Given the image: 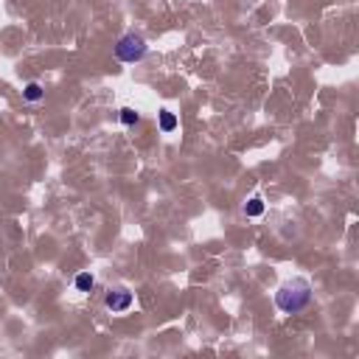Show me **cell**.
Instances as JSON below:
<instances>
[{"label": "cell", "instance_id": "obj_6", "mask_svg": "<svg viewBox=\"0 0 359 359\" xmlns=\"http://www.w3.org/2000/svg\"><path fill=\"white\" fill-rule=\"evenodd\" d=\"M73 284H76V289H79V292H90V289L96 286V278H93L90 272H79Z\"/></svg>", "mask_w": 359, "mask_h": 359}, {"label": "cell", "instance_id": "obj_2", "mask_svg": "<svg viewBox=\"0 0 359 359\" xmlns=\"http://www.w3.org/2000/svg\"><path fill=\"white\" fill-rule=\"evenodd\" d=\"M146 51H149V45H146V40L140 37V34H135V31H126L124 37H118V43H115V57L121 59V62H140L143 57H146Z\"/></svg>", "mask_w": 359, "mask_h": 359}, {"label": "cell", "instance_id": "obj_3", "mask_svg": "<svg viewBox=\"0 0 359 359\" xmlns=\"http://www.w3.org/2000/svg\"><path fill=\"white\" fill-rule=\"evenodd\" d=\"M104 306L112 312V314H121L132 306V292L126 286H112L107 295H104Z\"/></svg>", "mask_w": 359, "mask_h": 359}, {"label": "cell", "instance_id": "obj_1", "mask_svg": "<svg viewBox=\"0 0 359 359\" xmlns=\"http://www.w3.org/2000/svg\"><path fill=\"white\" fill-rule=\"evenodd\" d=\"M312 303V284L306 278H289L275 292V306L284 314H298Z\"/></svg>", "mask_w": 359, "mask_h": 359}, {"label": "cell", "instance_id": "obj_8", "mask_svg": "<svg viewBox=\"0 0 359 359\" xmlns=\"http://www.w3.org/2000/svg\"><path fill=\"white\" fill-rule=\"evenodd\" d=\"M140 121V112H135L132 107H124L121 110V124H126V126H135Z\"/></svg>", "mask_w": 359, "mask_h": 359}, {"label": "cell", "instance_id": "obj_5", "mask_svg": "<svg viewBox=\"0 0 359 359\" xmlns=\"http://www.w3.org/2000/svg\"><path fill=\"white\" fill-rule=\"evenodd\" d=\"M160 129L163 132H174L177 129V115L168 110H160Z\"/></svg>", "mask_w": 359, "mask_h": 359}, {"label": "cell", "instance_id": "obj_4", "mask_svg": "<svg viewBox=\"0 0 359 359\" xmlns=\"http://www.w3.org/2000/svg\"><path fill=\"white\" fill-rule=\"evenodd\" d=\"M43 96H45V90H43L40 82H29V85L23 87V98L31 101V104H34V101H43Z\"/></svg>", "mask_w": 359, "mask_h": 359}, {"label": "cell", "instance_id": "obj_7", "mask_svg": "<svg viewBox=\"0 0 359 359\" xmlns=\"http://www.w3.org/2000/svg\"><path fill=\"white\" fill-rule=\"evenodd\" d=\"M264 214V200L261 197H253L247 205H244V217H261Z\"/></svg>", "mask_w": 359, "mask_h": 359}]
</instances>
